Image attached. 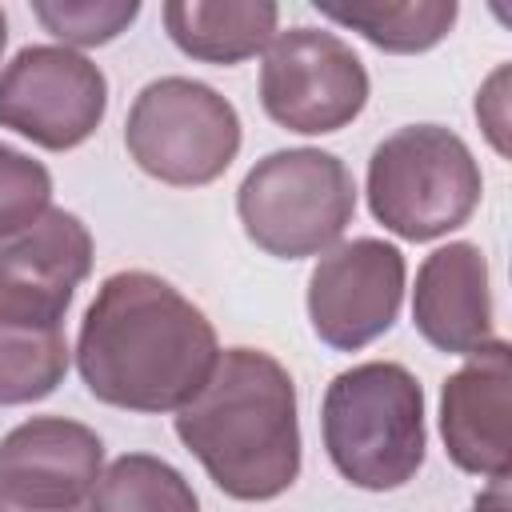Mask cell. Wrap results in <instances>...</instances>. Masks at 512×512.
Masks as SVG:
<instances>
[{"instance_id": "2e32d148", "label": "cell", "mask_w": 512, "mask_h": 512, "mask_svg": "<svg viewBox=\"0 0 512 512\" xmlns=\"http://www.w3.org/2000/svg\"><path fill=\"white\" fill-rule=\"evenodd\" d=\"M72 348L60 324L0 316V408H20L52 396L68 376Z\"/></svg>"}, {"instance_id": "8992f818", "label": "cell", "mask_w": 512, "mask_h": 512, "mask_svg": "<svg viewBox=\"0 0 512 512\" xmlns=\"http://www.w3.org/2000/svg\"><path fill=\"white\" fill-rule=\"evenodd\" d=\"M124 148L144 176L172 188H204L240 152V112L204 80L160 76L136 92Z\"/></svg>"}, {"instance_id": "44dd1931", "label": "cell", "mask_w": 512, "mask_h": 512, "mask_svg": "<svg viewBox=\"0 0 512 512\" xmlns=\"http://www.w3.org/2000/svg\"><path fill=\"white\" fill-rule=\"evenodd\" d=\"M508 508H512L508 504V476L504 480H488V488L472 504V512H508Z\"/></svg>"}, {"instance_id": "5b68a950", "label": "cell", "mask_w": 512, "mask_h": 512, "mask_svg": "<svg viewBox=\"0 0 512 512\" xmlns=\"http://www.w3.org/2000/svg\"><path fill=\"white\" fill-rule=\"evenodd\" d=\"M236 216L244 236L276 260L324 256L356 216V180L336 152L280 148L240 180Z\"/></svg>"}, {"instance_id": "ffe728a7", "label": "cell", "mask_w": 512, "mask_h": 512, "mask_svg": "<svg viewBox=\"0 0 512 512\" xmlns=\"http://www.w3.org/2000/svg\"><path fill=\"white\" fill-rule=\"evenodd\" d=\"M504 80H508V68H496L492 72V80L484 84V92L476 96V116H480V124L488 128V136H492V144H496V152L504 156L508 152V144L500 140V132H504Z\"/></svg>"}, {"instance_id": "9a60e30c", "label": "cell", "mask_w": 512, "mask_h": 512, "mask_svg": "<svg viewBox=\"0 0 512 512\" xmlns=\"http://www.w3.org/2000/svg\"><path fill=\"white\" fill-rule=\"evenodd\" d=\"M312 8L324 20L360 32L372 48L392 52V56L436 48L460 16L456 0H352V4L312 0Z\"/></svg>"}, {"instance_id": "7402d4cb", "label": "cell", "mask_w": 512, "mask_h": 512, "mask_svg": "<svg viewBox=\"0 0 512 512\" xmlns=\"http://www.w3.org/2000/svg\"><path fill=\"white\" fill-rule=\"evenodd\" d=\"M0 512H40V508H20V504H8V500H0ZM68 512H88V508H68Z\"/></svg>"}, {"instance_id": "ac0fdd59", "label": "cell", "mask_w": 512, "mask_h": 512, "mask_svg": "<svg viewBox=\"0 0 512 512\" xmlns=\"http://www.w3.org/2000/svg\"><path fill=\"white\" fill-rule=\"evenodd\" d=\"M32 16L60 40V48H100L128 32L140 0H32Z\"/></svg>"}, {"instance_id": "277c9868", "label": "cell", "mask_w": 512, "mask_h": 512, "mask_svg": "<svg viewBox=\"0 0 512 512\" xmlns=\"http://www.w3.org/2000/svg\"><path fill=\"white\" fill-rule=\"evenodd\" d=\"M480 196V164L444 124H404L372 148L368 208L400 240L428 244L464 228Z\"/></svg>"}, {"instance_id": "5bb4252c", "label": "cell", "mask_w": 512, "mask_h": 512, "mask_svg": "<svg viewBox=\"0 0 512 512\" xmlns=\"http://www.w3.org/2000/svg\"><path fill=\"white\" fill-rule=\"evenodd\" d=\"M160 16L184 56L220 68L264 52L280 24V8L272 0H168Z\"/></svg>"}, {"instance_id": "603a6c76", "label": "cell", "mask_w": 512, "mask_h": 512, "mask_svg": "<svg viewBox=\"0 0 512 512\" xmlns=\"http://www.w3.org/2000/svg\"><path fill=\"white\" fill-rule=\"evenodd\" d=\"M4 44H8V16H4V8H0V56H4Z\"/></svg>"}, {"instance_id": "8fae6325", "label": "cell", "mask_w": 512, "mask_h": 512, "mask_svg": "<svg viewBox=\"0 0 512 512\" xmlns=\"http://www.w3.org/2000/svg\"><path fill=\"white\" fill-rule=\"evenodd\" d=\"M92 272V232L76 212L48 208L24 232L0 240V316L60 324Z\"/></svg>"}, {"instance_id": "7c38bea8", "label": "cell", "mask_w": 512, "mask_h": 512, "mask_svg": "<svg viewBox=\"0 0 512 512\" xmlns=\"http://www.w3.org/2000/svg\"><path fill=\"white\" fill-rule=\"evenodd\" d=\"M512 348L504 336L472 352L440 388V436L448 460L480 480H504L512 468Z\"/></svg>"}, {"instance_id": "e0dca14e", "label": "cell", "mask_w": 512, "mask_h": 512, "mask_svg": "<svg viewBox=\"0 0 512 512\" xmlns=\"http://www.w3.org/2000/svg\"><path fill=\"white\" fill-rule=\"evenodd\" d=\"M88 512H200V496L168 460L124 452L100 472Z\"/></svg>"}, {"instance_id": "52a82bcc", "label": "cell", "mask_w": 512, "mask_h": 512, "mask_svg": "<svg viewBox=\"0 0 512 512\" xmlns=\"http://www.w3.org/2000/svg\"><path fill=\"white\" fill-rule=\"evenodd\" d=\"M368 68L328 28L276 32L260 64V108L288 132L324 136L352 124L368 104Z\"/></svg>"}, {"instance_id": "7a4b0ae2", "label": "cell", "mask_w": 512, "mask_h": 512, "mask_svg": "<svg viewBox=\"0 0 512 512\" xmlns=\"http://www.w3.org/2000/svg\"><path fill=\"white\" fill-rule=\"evenodd\" d=\"M180 444L244 504L284 496L300 476V416L288 368L264 348H224L204 388L176 412Z\"/></svg>"}, {"instance_id": "ba28073f", "label": "cell", "mask_w": 512, "mask_h": 512, "mask_svg": "<svg viewBox=\"0 0 512 512\" xmlns=\"http://www.w3.org/2000/svg\"><path fill=\"white\" fill-rule=\"evenodd\" d=\"M108 112V76L60 44H28L0 68V128L48 148H80Z\"/></svg>"}, {"instance_id": "30bf717a", "label": "cell", "mask_w": 512, "mask_h": 512, "mask_svg": "<svg viewBox=\"0 0 512 512\" xmlns=\"http://www.w3.org/2000/svg\"><path fill=\"white\" fill-rule=\"evenodd\" d=\"M104 472V440L64 416H32L0 440V500L40 512L84 508Z\"/></svg>"}, {"instance_id": "3957f363", "label": "cell", "mask_w": 512, "mask_h": 512, "mask_svg": "<svg viewBox=\"0 0 512 512\" xmlns=\"http://www.w3.org/2000/svg\"><path fill=\"white\" fill-rule=\"evenodd\" d=\"M332 468L364 492L404 488L428 448L424 388L396 360H364L332 376L320 404Z\"/></svg>"}, {"instance_id": "d6986e66", "label": "cell", "mask_w": 512, "mask_h": 512, "mask_svg": "<svg viewBox=\"0 0 512 512\" xmlns=\"http://www.w3.org/2000/svg\"><path fill=\"white\" fill-rule=\"evenodd\" d=\"M52 208V172L0 140V240L24 232Z\"/></svg>"}, {"instance_id": "9c48e42d", "label": "cell", "mask_w": 512, "mask_h": 512, "mask_svg": "<svg viewBox=\"0 0 512 512\" xmlns=\"http://www.w3.org/2000/svg\"><path fill=\"white\" fill-rule=\"evenodd\" d=\"M404 280V252L388 240L356 236L328 248L308 276L312 332L336 352H360L396 324Z\"/></svg>"}, {"instance_id": "6da1fadb", "label": "cell", "mask_w": 512, "mask_h": 512, "mask_svg": "<svg viewBox=\"0 0 512 512\" xmlns=\"http://www.w3.org/2000/svg\"><path fill=\"white\" fill-rule=\"evenodd\" d=\"M220 356L212 320L164 276L112 272L84 308L76 372L84 388L120 412H180Z\"/></svg>"}, {"instance_id": "4fadbf2b", "label": "cell", "mask_w": 512, "mask_h": 512, "mask_svg": "<svg viewBox=\"0 0 512 512\" xmlns=\"http://www.w3.org/2000/svg\"><path fill=\"white\" fill-rule=\"evenodd\" d=\"M412 324L436 352L448 356H472L496 340L488 260L480 244L448 240L424 256L412 288Z\"/></svg>"}]
</instances>
